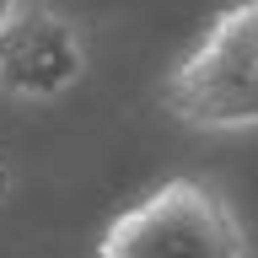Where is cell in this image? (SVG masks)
Instances as JSON below:
<instances>
[{"instance_id": "cell-1", "label": "cell", "mask_w": 258, "mask_h": 258, "mask_svg": "<svg viewBox=\"0 0 258 258\" xmlns=\"http://www.w3.org/2000/svg\"><path fill=\"white\" fill-rule=\"evenodd\" d=\"M161 102L183 129L253 135L258 129V0H231L167 70Z\"/></svg>"}, {"instance_id": "cell-2", "label": "cell", "mask_w": 258, "mask_h": 258, "mask_svg": "<svg viewBox=\"0 0 258 258\" xmlns=\"http://www.w3.org/2000/svg\"><path fill=\"white\" fill-rule=\"evenodd\" d=\"M97 258H253V237L215 183L167 177L102 226Z\"/></svg>"}, {"instance_id": "cell-3", "label": "cell", "mask_w": 258, "mask_h": 258, "mask_svg": "<svg viewBox=\"0 0 258 258\" xmlns=\"http://www.w3.org/2000/svg\"><path fill=\"white\" fill-rule=\"evenodd\" d=\"M92 64V43L70 11L54 0H27L0 38V97L11 102H59L76 92Z\"/></svg>"}, {"instance_id": "cell-4", "label": "cell", "mask_w": 258, "mask_h": 258, "mask_svg": "<svg viewBox=\"0 0 258 258\" xmlns=\"http://www.w3.org/2000/svg\"><path fill=\"white\" fill-rule=\"evenodd\" d=\"M11 194H16V167H11V156L0 151V210L11 205Z\"/></svg>"}, {"instance_id": "cell-5", "label": "cell", "mask_w": 258, "mask_h": 258, "mask_svg": "<svg viewBox=\"0 0 258 258\" xmlns=\"http://www.w3.org/2000/svg\"><path fill=\"white\" fill-rule=\"evenodd\" d=\"M22 6H27V0H0V38H6V27L22 16Z\"/></svg>"}]
</instances>
